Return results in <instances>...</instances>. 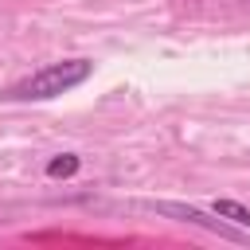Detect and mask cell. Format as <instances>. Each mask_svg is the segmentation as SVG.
<instances>
[{"instance_id":"cell-1","label":"cell","mask_w":250,"mask_h":250,"mask_svg":"<svg viewBox=\"0 0 250 250\" xmlns=\"http://www.w3.org/2000/svg\"><path fill=\"white\" fill-rule=\"evenodd\" d=\"M90 74H94V62L90 59H62V62H51V66L35 70L31 78L16 82L4 98L8 102H47V98H59V94L82 86Z\"/></svg>"},{"instance_id":"cell-2","label":"cell","mask_w":250,"mask_h":250,"mask_svg":"<svg viewBox=\"0 0 250 250\" xmlns=\"http://www.w3.org/2000/svg\"><path fill=\"white\" fill-rule=\"evenodd\" d=\"M156 211H164V215H172V219H180V223H195V227H203V230H215V234H223V238H242V230H234V227H227V223H219V219H207L203 211L184 207V203H156Z\"/></svg>"},{"instance_id":"cell-4","label":"cell","mask_w":250,"mask_h":250,"mask_svg":"<svg viewBox=\"0 0 250 250\" xmlns=\"http://www.w3.org/2000/svg\"><path fill=\"white\" fill-rule=\"evenodd\" d=\"M78 164H82V160H78L74 152H62V156H55V160L47 164V176H74Z\"/></svg>"},{"instance_id":"cell-3","label":"cell","mask_w":250,"mask_h":250,"mask_svg":"<svg viewBox=\"0 0 250 250\" xmlns=\"http://www.w3.org/2000/svg\"><path fill=\"white\" fill-rule=\"evenodd\" d=\"M219 219H227V223H234L238 230H250V211L242 207V203H234V199H215V207H211Z\"/></svg>"}]
</instances>
